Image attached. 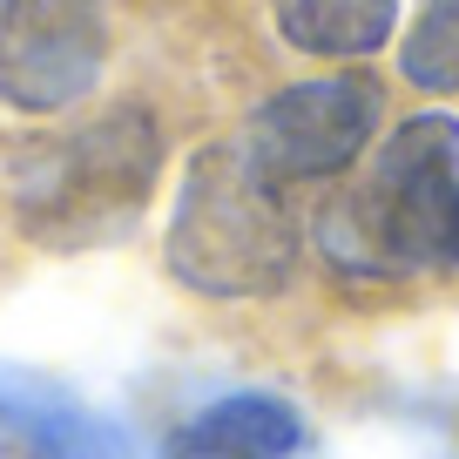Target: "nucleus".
<instances>
[{
  "label": "nucleus",
  "instance_id": "nucleus-1",
  "mask_svg": "<svg viewBox=\"0 0 459 459\" xmlns=\"http://www.w3.org/2000/svg\"><path fill=\"white\" fill-rule=\"evenodd\" d=\"M331 264L365 277L459 271V122L412 115L378 149L365 189L325 216Z\"/></svg>",
  "mask_w": 459,
  "mask_h": 459
},
{
  "label": "nucleus",
  "instance_id": "nucleus-2",
  "mask_svg": "<svg viewBox=\"0 0 459 459\" xmlns=\"http://www.w3.org/2000/svg\"><path fill=\"white\" fill-rule=\"evenodd\" d=\"M169 271L203 298H271L290 284L298 216L250 149H210L189 162L169 216Z\"/></svg>",
  "mask_w": 459,
  "mask_h": 459
},
{
  "label": "nucleus",
  "instance_id": "nucleus-3",
  "mask_svg": "<svg viewBox=\"0 0 459 459\" xmlns=\"http://www.w3.org/2000/svg\"><path fill=\"white\" fill-rule=\"evenodd\" d=\"M156 162H162L156 115L115 108L101 122H88V129L21 156L14 216L34 244H61V250L101 244L143 210L149 183H156Z\"/></svg>",
  "mask_w": 459,
  "mask_h": 459
},
{
  "label": "nucleus",
  "instance_id": "nucleus-4",
  "mask_svg": "<svg viewBox=\"0 0 459 459\" xmlns=\"http://www.w3.org/2000/svg\"><path fill=\"white\" fill-rule=\"evenodd\" d=\"M378 129V88L365 74H317L271 95L250 122V162L271 183H317L365 156Z\"/></svg>",
  "mask_w": 459,
  "mask_h": 459
},
{
  "label": "nucleus",
  "instance_id": "nucleus-5",
  "mask_svg": "<svg viewBox=\"0 0 459 459\" xmlns=\"http://www.w3.org/2000/svg\"><path fill=\"white\" fill-rule=\"evenodd\" d=\"M101 0H0V101L21 115L74 108L101 82Z\"/></svg>",
  "mask_w": 459,
  "mask_h": 459
},
{
  "label": "nucleus",
  "instance_id": "nucleus-6",
  "mask_svg": "<svg viewBox=\"0 0 459 459\" xmlns=\"http://www.w3.org/2000/svg\"><path fill=\"white\" fill-rule=\"evenodd\" d=\"M0 459H135L129 432L61 378L0 365Z\"/></svg>",
  "mask_w": 459,
  "mask_h": 459
},
{
  "label": "nucleus",
  "instance_id": "nucleus-7",
  "mask_svg": "<svg viewBox=\"0 0 459 459\" xmlns=\"http://www.w3.org/2000/svg\"><path fill=\"white\" fill-rule=\"evenodd\" d=\"M304 453V419L277 392H230L189 412L156 459H290Z\"/></svg>",
  "mask_w": 459,
  "mask_h": 459
},
{
  "label": "nucleus",
  "instance_id": "nucleus-8",
  "mask_svg": "<svg viewBox=\"0 0 459 459\" xmlns=\"http://www.w3.org/2000/svg\"><path fill=\"white\" fill-rule=\"evenodd\" d=\"M399 0H277V34L304 55H372L392 41Z\"/></svg>",
  "mask_w": 459,
  "mask_h": 459
},
{
  "label": "nucleus",
  "instance_id": "nucleus-9",
  "mask_svg": "<svg viewBox=\"0 0 459 459\" xmlns=\"http://www.w3.org/2000/svg\"><path fill=\"white\" fill-rule=\"evenodd\" d=\"M399 68H405V82H412V88L453 95V88H459V0H426L419 28L405 34Z\"/></svg>",
  "mask_w": 459,
  "mask_h": 459
}]
</instances>
